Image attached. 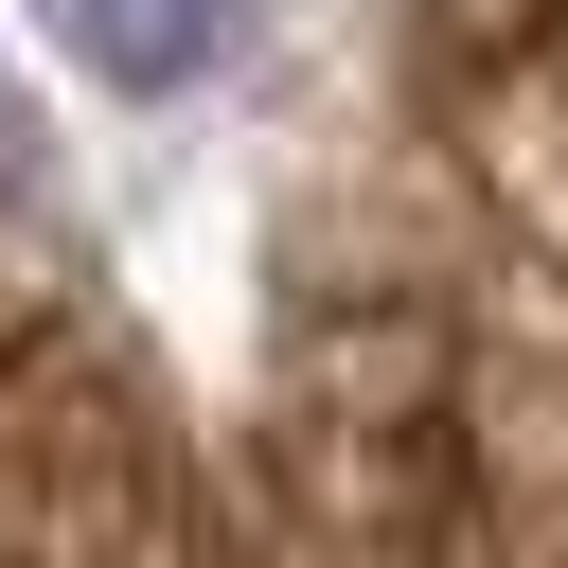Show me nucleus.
<instances>
[{"instance_id": "f257e3e1", "label": "nucleus", "mask_w": 568, "mask_h": 568, "mask_svg": "<svg viewBox=\"0 0 568 568\" xmlns=\"http://www.w3.org/2000/svg\"><path fill=\"white\" fill-rule=\"evenodd\" d=\"M53 18H71L106 71H142V89H160V71H195V53L231 36V0H53Z\"/></svg>"}]
</instances>
